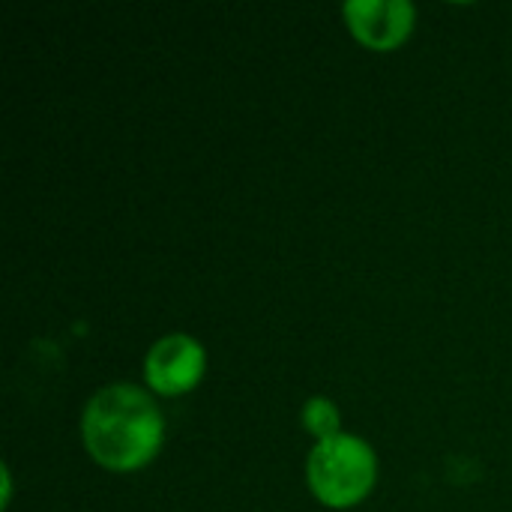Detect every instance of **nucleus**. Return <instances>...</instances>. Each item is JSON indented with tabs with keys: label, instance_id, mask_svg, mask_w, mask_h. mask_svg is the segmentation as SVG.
Listing matches in <instances>:
<instances>
[{
	"label": "nucleus",
	"instance_id": "3",
	"mask_svg": "<svg viewBox=\"0 0 512 512\" xmlns=\"http://www.w3.org/2000/svg\"><path fill=\"white\" fill-rule=\"evenodd\" d=\"M141 375H144V387L153 396L180 399L198 390V384L204 381L207 348L192 333H183V330L165 333L147 348Z\"/></svg>",
	"mask_w": 512,
	"mask_h": 512
},
{
	"label": "nucleus",
	"instance_id": "6",
	"mask_svg": "<svg viewBox=\"0 0 512 512\" xmlns=\"http://www.w3.org/2000/svg\"><path fill=\"white\" fill-rule=\"evenodd\" d=\"M0 486H3L0 507H3V510H9V504H12V471H9V465H3V468H0Z\"/></svg>",
	"mask_w": 512,
	"mask_h": 512
},
{
	"label": "nucleus",
	"instance_id": "1",
	"mask_svg": "<svg viewBox=\"0 0 512 512\" xmlns=\"http://www.w3.org/2000/svg\"><path fill=\"white\" fill-rule=\"evenodd\" d=\"M81 444L108 474H135L162 453L165 414L144 384L111 381L81 408Z\"/></svg>",
	"mask_w": 512,
	"mask_h": 512
},
{
	"label": "nucleus",
	"instance_id": "4",
	"mask_svg": "<svg viewBox=\"0 0 512 512\" xmlns=\"http://www.w3.org/2000/svg\"><path fill=\"white\" fill-rule=\"evenodd\" d=\"M342 18L357 45L375 54L402 48L417 27V6L411 0H348Z\"/></svg>",
	"mask_w": 512,
	"mask_h": 512
},
{
	"label": "nucleus",
	"instance_id": "2",
	"mask_svg": "<svg viewBox=\"0 0 512 512\" xmlns=\"http://www.w3.org/2000/svg\"><path fill=\"white\" fill-rule=\"evenodd\" d=\"M375 447L351 432L312 444L306 456V486L327 510L345 512L360 507L378 486Z\"/></svg>",
	"mask_w": 512,
	"mask_h": 512
},
{
	"label": "nucleus",
	"instance_id": "5",
	"mask_svg": "<svg viewBox=\"0 0 512 512\" xmlns=\"http://www.w3.org/2000/svg\"><path fill=\"white\" fill-rule=\"evenodd\" d=\"M300 426L315 444L345 432L342 429V411L330 396H309L300 408Z\"/></svg>",
	"mask_w": 512,
	"mask_h": 512
}]
</instances>
